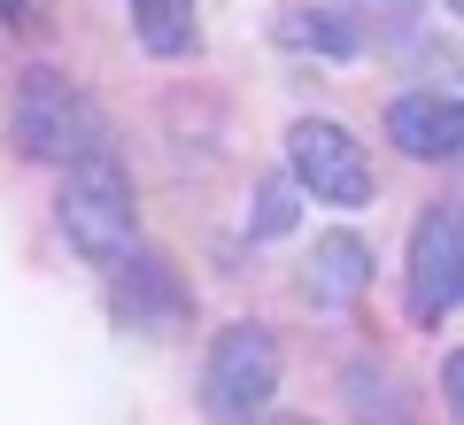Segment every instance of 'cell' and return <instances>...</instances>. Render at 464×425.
<instances>
[{
  "mask_svg": "<svg viewBox=\"0 0 464 425\" xmlns=\"http://www.w3.org/2000/svg\"><path fill=\"white\" fill-rule=\"evenodd\" d=\"M279 402V341L256 317H232L201 356V410L217 425H264Z\"/></svg>",
  "mask_w": 464,
  "mask_h": 425,
  "instance_id": "3957f363",
  "label": "cell"
},
{
  "mask_svg": "<svg viewBox=\"0 0 464 425\" xmlns=\"http://www.w3.org/2000/svg\"><path fill=\"white\" fill-rule=\"evenodd\" d=\"M124 8H132V32H140V47H148L155 63H186V54H201L194 0H124Z\"/></svg>",
  "mask_w": 464,
  "mask_h": 425,
  "instance_id": "8fae6325",
  "label": "cell"
},
{
  "mask_svg": "<svg viewBox=\"0 0 464 425\" xmlns=\"http://www.w3.org/2000/svg\"><path fill=\"white\" fill-rule=\"evenodd\" d=\"M8 131L32 163H85L93 148H109V124L101 109L85 101V85L70 78L63 63H24L16 70V93H8Z\"/></svg>",
  "mask_w": 464,
  "mask_h": 425,
  "instance_id": "6da1fadb",
  "label": "cell"
},
{
  "mask_svg": "<svg viewBox=\"0 0 464 425\" xmlns=\"http://www.w3.org/2000/svg\"><path fill=\"white\" fill-rule=\"evenodd\" d=\"M449 8H457V16H464V0H449Z\"/></svg>",
  "mask_w": 464,
  "mask_h": 425,
  "instance_id": "e0dca14e",
  "label": "cell"
},
{
  "mask_svg": "<svg viewBox=\"0 0 464 425\" xmlns=\"http://www.w3.org/2000/svg\"><path fill=\"white\" fill-rule=\"evenodd\" d=\"M418 8H426V0H356V16H364L380 39H402L418 24Z\"/></svg>",
  "mask_w": 464,
  "mask_h": 425,
  "instance_id": "4fadbf2b",
  "label": "cell"
},
{
  "mask_svg": "<svg viewBox=\"0 0 464 425\" xmlns=\"http://www.w3.org/2000/svg\"><path fill=\"white\" fill-rule=\"evenodd\" d=\"M295 179H264L256 186V209H248V240H279V232H295Z\"/></svg>",
  "mask_w": 464,
  "mask_h": 425,
  "instance_id": "7c38bea8",
  "label": "cell"
},
{
  "mask_svg": "<svg viewBox=\"0 0 464 425\" xmlns=\"http://www.w3.org/2000/svg\"><path fill=\"white\" fill-rule=\"evenodd\" d=\"M186 317H194V295H186V278L170 271L155 247H140V256L116 263V325H132V333H179Z\"/></svg>",
  "mask_w": 464,
  "mask_h": 425,
  "instance_id": "8992f818",
  "label": "cell"
},
{
  "mask_svg": "<svg viewBox=\"0 0 464 425\" xmlns=\"http://www.w3.org/2000/svg\"><path fill=\"white\" fill-rule=\"evenodd\" d=\"M271 425H310V418H271Z\"/></svg>",
  "mask_w": 464,
  "mask_h": 425,
  "instance_id": "2e32d148",
  "label": "cell"
},
{
  "mask_svg": "<svg viewBox=\"0 0 464 425\" xmlns=\"http://www.w3.org/2000/svg\"><path fill=\"white\" fill-rule=\"evenodd\" d=\"M464 302V209H418L411 247H402V310L411 325H441Z\"/></svg>",
  "mask_w": 464,
  "mask_h": 425,
  "instance_id": "5b68a950",
  "label": "cell"
},
{
  "mask_svg": "<svg viewBox=\"0 0 464 425\" xmlns=\"http://www.w3.org/2000/svg\"><path fill=\"white\" fill-rule=\"evenodd\" d=\"M0 24H8V32H24V24H32V0H0Z\"/></svg>",
  "mask_w": 464,
  "mask_h": 425,
  "instance_id": "9a60e30c",
  "label": "cell"
},
{
  "mask_svg": "<svg viewBox=\"0 0 464 425\" xmlns=\"http://www.w3.org/2000/svg\"><path fill=\"white\" fill-rule=\"evenodd\" d=\"M341 394H348V418L356 425H411V394H402V379L387 372L380 356H348L341 363Z\"/></svg>",
  "mask_w": 464,
  "mask_h": 425,
  "instance_id": "30bf717a",
  "label": "cell"
},
{
  "mask_svg": "<svg viewBox=\"0 0 464 425\" xmlns=\"http://www.w3.org/2000/svg\"><path fill=\"white\" fill-rule=\"evenodd\" d=\"M286 179L310 201H325V209H364L372 201V155L333 116H295L286 124Z\"/></svg>",
  "mask_w": 464,
  "mask_h": 425,
  "instance_id": "277c9868",
  "label": "cell"
},
{
  "mask_svg": "<svg viewBox=\"0 0 464 425\" xmlns=\"http://www.w3.org/2000/svg\"><path fill=\"white\" fill-rule=\"evenodd\" d=\"M271 32H279V47H302V54H333V63L364 54V24H348L341 8H317V0H286Z\"/></svg>",
  "mask_w": 464,
  "mask_h": 425,
  "instance_id": "9c48e42d",
  "label": "cell"
},
{
  "mask_svg": "<svg viewBox=\"0 0 464 425\" xmlns=\"http://www.w3.org/2000/svg\"><path fill=\"white\" fill-rule=\"evenodd\" d=\"M372 295V240L364 232H317L310 240V263H302V302L310 310H348V302H364Z\"/></svg>",
  "mask_w": 464,
  "mask_h": 425,
  "instance_id": "ba28073f",
  "label": "cell"
},
{
  "mask_svg": "<svg viewBox=\"0 0 464 425\" xmlns=\"http://www.w3.org/2000/svg\"><path fill=\"white\" fill-rule=\"evenodd\" d=\"M387 140H395L411 163H464V101L449 93H395L387 101Z\"/></svg>",
  "mask_w": 464,
  "mask_h": 425,
  "instance_id": "52a82bcc",
  "label": "cell"
},
{
  "mask_svg": "<svg viewBox=\"0 0 464 425\" xmlns=\"http://www.w3.org/2000/svg\"><path fill=\"white\" fill-rule=\"evenodd\" d=\"M54 225L78 247L85 263H124L140 256V209H132V179L116 163V148H93L85 163L63 170V201H54Z\"/></svg>",
  "mask_w": 464,
  "mask_h": 425,
  "instance_id": "7a4b0ae2",
  "label": "cell"
},
{
  "mask_svg": "<svg viewBox=\"0 0 464 425\" xmlns=\"http://www.w3.org/2000/svg\"><path fill=\"white\" fill-rule=\"evenodd\" d=\"M441 410H449V425H464V348L441 356Z\"/></svg>",
  "mask_w": 464,
  "mask_h": 425,
  "instance_id": "5bb4252c",
  "label": "cell"
}]
</instances>
